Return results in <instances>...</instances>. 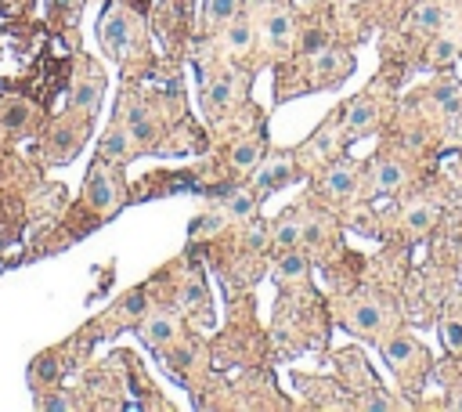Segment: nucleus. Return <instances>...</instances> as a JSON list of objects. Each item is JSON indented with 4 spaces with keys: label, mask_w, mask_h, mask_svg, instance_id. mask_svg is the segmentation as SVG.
I'll return each mask as SVG.
<instances>
[{
    "label": "nucleus",
    "mask_w": 462,
    "mask_h": 412,
    "mask_svg": "<svg viewBox=\"0 0 462 412\" xmlns=\"http://www.w3.org/2000/svg\"><path fill=\"white\" fill-rule=\"evenodd\" d=\"M47 33L44 26L33 22H8L0 29V84L4 87H26L33 80L37 66L47 55Z\"/></svg>",
    "instance_id": "1"
},
{
    "label": "nucleus",
    "mask_w": 462,
    "mask_h": 412,
    "mask_svg": "<svg viewBox=\"0 0 462 412\" xmlns=\"http://www.w3.org/2000/svg\"><path fill=\"white\" fill-rule=\"evenodd\" d=\"M441 333H444V347H448L452 355H462V293L452 297L448 311H444V326H441Z\"/></svg>",
    "instance_id": "2"
},
{
    "label": "nucleus",
    "mask_w": 462,
    "mask_h": 412,
    "mask_svg": "<svg viewBox=\"0 0 462 412\" xmlns=\"http://www.w3.org/2000/svg\"><path fill=\"white\" fill-rule=\"evenodd\" d=\"M33 11V0H0V22H19Z\"/></svg>",
    "instance_id": "3"
},
{
    "label": "nucleus",
    "mask_w": 462,
    "mask_h": 412,
    "mask_svg": "<svg viewBox=\"0 0 462 412\" xmlns=\"http://www.w3.org/2000/svg\"><path fill=\"white\" fill-rule=\"evenodd\" d=\"M90 203L94 206H108V203H113V185L105 181L102 170H94V178H90Z\"/></svg>",
    "instance_id": "4"
},
{
    "label": "nucleus",
    "mask_w": 462,
    "mask_h": 412,
    "mask_svg": "<svg viewBox=\"0 0 462 412\" xmlns=\"http://www.w3.org/2000/svg\"><path fill=\"white\" fill-rule=\"evenodd\" d=\"M102 33H105L108 47H113V51H119V47L126 44V22H123V19H108Z\"/></svg>",
    "instance_id": "5"
},
{
    "label": "nucleus",
    "mask_w": 462,
    "mask_h": 412,
    "mask_svg": "<svg viewBox=\"0 0 462 412\" xmlns=\"http://www.w3.org/2000/svg\"><path fill=\"white\" fill-rule=\"evenodd\" d=\"M376 185L383 188V192L397 188V185H401V167H397V163H383V167L376 170Z\"/></svg>",
    "instance_id": "6"
},
{
    "label": "nucleus",
    "mask_w": 462,
    "mask_h": 412,
    "mask_svg": "<svg viewBox=\"0 0 462 412\" xmlns=\"http://www.w3.org/2000/svg\"><path fill=\"white\" fill-rule=\"evenodd\" d=\"M260 160V145H257V141H249V145H238L235 152H231V163L235 167H253V163H257Z\"/></svg>",
    "instance_id": "7"
},
{
    "label": "nucleus",
    "mask_w": 462,
    "mask_h": 412,
    "mask_svg": "<svg viewBox=\"0 0 462 412\" xmlns=\"http://www.w3.org/2000/svg\"><path fill=\"white\" fill-rule=\"evenodd\" d=\"M455 55H459L455 51V40H437L434 47H430V62H434V66H448Z\"/></svg>",
    "instance_id": "8"
},
{
    "label": "nucleus",
    "mask_w": 462,
    "mask_h": 412,
    "mask_svg": "<svg viewBox=\"0 0 462 412\" xmlns=\"http://www.w3.org/2000/svg\"><path fill=\"white\" fill-rule=\"evenodd\" d=\"M372 116H376V109H372L369 102H358V105L347 113V127H365V123H369Z\"/></svg>",
    "instance_id": "9"
},
{
    "label": "nucleus",
    "mask_w": 462,
    "mask_h": 412,
    "mask_svg": "<svg viewBox=\"0 0 462 412\" xmlns=\"http://www.w3.org/2000/svg\"><path fill=\"white\" fill-rule=\"evenodd\" d=\"M434 217H437V210H430V206H419V210H412V214H408V225L416 228V232H423Z\"/></svg>",
    "instance_id": "10"
},
{
    "label": "nucleus",
    "mask_w": 462,
    "mask_h": 412,
    "mask_svg": "<svg viewBox=\"0 0 462 412\" xmlns=\"http://www.w3.org/2000/svg\"><path fill=\"white\" fill-rule=\"evenodd\" d=\"M238 0H210V19H231Z\"/></svg>",
    "instance_id": "11"
},
{
    "label": "nucleus",
    "mask_w": 462,
    "mask_h": 412,
    "mask_svg": "<svg viewBox=\"0 0 462 412\" xmlns=\"http://www.w3.org/2000/svg\"><path fill=\"white\" fill-rule=\"evenodd\" d=\"M173 333V326L166 322V319H159V322H152V329H148V344H163L166 337Z\"/></svg>",
    "instance_id": "12"
},
{
    "label": "nucleus",
    "mask_w": 462,
    "mask_h": 412,
    "mask_svg": "<svg viewBox=\"0 0 462 412\" xmlns=\"http://www.w3.org/2000/svg\"><path fill=\"white\" fill-rule=\"evenodd\" d=\"M416 19H419L423 29H434V26H441V8H437V4H434V8H423Z\"/></svg>",
    "instance_id": "13"
},
{
    "label": "nucleus",
    "mask_w": 462,
    "mask_h": 412,
    "mask_svg": "<svg viewBox=\"0 0 462 412\" xmlns=\"http://www.w3.org/2000/svg\"><path fill=\"white\" fill-rule=\"evenodd\" d=\"M350 185H354V178H350L347 170H336V174L329 178V188H332V192H350Z\"/></svg>",
    "instance_id": "14"
},
{
    "label": "nucleus",
    "mask_w": 462,
    "mask_h": 412,
    "mask_svg": "<svg viewBox=\"0 0 462 412\" xmlns=\"http://www.w3.org/2000/svg\"><path fill=\"white\" fill-rule=\"evenodd\" d=\"M300 272H304V257H300V253L282 257V275H300Z\"/></svg>",
    "instance_id": "15"
},
{
    "label": "nucleus",
    "mask_w": 462,
    "mask_h": 412,
    "mask_svg": "<svg viewBox=\"0 0 462 412\" xmlns=\"http://www.w3.org/2000/svg\"><path fill=\"white\" fill-rule=\"evenodd\" d=\"M285 178H289V163H278L275 170H271V174H264V188H271V185H278V181H285Z\"/></svg>",
    "instance_id": "16"
},
{
    "label": "nucleus",
    "mask_w": 462,
    "mask_h": 412,
    "mask_svg": "<svg viewBox=\"0 0 462 412\" xmlns=\"http://www.w3.org/2000/svg\"><path fill=\"white\" fill-rule=\"evenodd\" d=\"M267 29H271V37H275V40H282L285 33H289V15H275Z\"/></svg>",
    "instance_id": "17"
},
{
    "label": "nucleus",
    "mask_w": 462,
    "mask_h": 412,
    "mask_svg": "<svg viewBox=\"0 0 462 412\" xmlns=\"http://www.w3.org/2000/svg\"><path fill=\"white\" fill-rule=\"evenodd\" d=\"M296 235H300V228L293 225V221H285V225L278 228V246H293V243H296Z\"/></svg>",
    "instance_id": "18"
},
{
    "label": "nucleus",
    "mask_w": 462,
    "mask_h": 412,
    "mask_svg": "<svg viewBox=\"0 0 462 412\" xmlns=\"http://www.w3.org/2000/svg\"><path fill=\"white\" fill-rule=\"evenodd\" d=\"M408 351H412V347H408V340L405 337H397L390 347H387V355H390V362H401V358H408Z\"/></svg>",
    "instance_id": "19"
},
{
    "label": "nucleus",
    "mask_w": 462,
    "mask_h": 412,
    "mask_svg": "<svg viewBox=\"0 0 462 412\" xmlns=\"http://www.w3.org/2000/svg\"><path fill=\"white\" fill-rule=\"evenodd\" d=\"M228 94H231V76H224V80L213 87L210 98H213V105H224V102H228Z\"/></svg>",
    "instance_id": "20"
},
{
    "label": "nucleus",
    "mask_w": 462,
    "mask_h": 412,
    "mask_svg": "<svg viewBox=\"0 0 462 412\" xmlns=\"http://www.w3.org/2000/svg\"><path fill=\"white\" fill-rule=\"evenodd\" d=\"M249 210H253V199H249V196H238V199L231 203V214H235V217H246Z\"/></svg>",
    "instance_id": "21"
},
{
    "label": "nucleus",
    "mask_w": 462,
    "mask_h": 412,
    "mask_svg": "<svg viewBox=\"0 0 462 412\" xmlns=\"http://www.w3.org/2000/svg\"><path fill=\"white\" fill-rule=\"evenodd\" d=\"M376 319H379V315H376L372 308H361V311H358V326H365V329H372Z\"/></svg>",
    "instance_id": "22"
},
{
    "label": "nucleus",
    "mask_w": 462,
    "mask_h": 412,
    "mask_svg": "<svg viewBox=\"0 0 462 412\" xmlns=\"http://www.w3.org/2000/svg\"><path fill=\"white\" fill-rule=\"evenodd\" d=\"M246 40H249V29H246V26H235V29H231V44L242 47Z\"/></svg>",
    "instance_id": "23"
},
{
    "label": "nucleus",
    "mask_w": 462,
    "mask_h": 412,
    "mask_svg": "<svg viewBox=\"0 0 462 412\" xmlns=\"http://www.w3.org/2000/svg\"><path fill=\"white\" fill-rule=\"evenodd\" d=\"M304 44H307V51H318V47H322V44H325V37H322V33H314V29H311V33H307V40H304Z\"/></svg>",
    "instance_id": "24"
},
{
    "label": "nucleus",
    "mask_w": 462,
    "mask_h": 412,
    "mask_svg": "<svg viewBox=\"0 0 462 412\" xmlns=\"http://www.w3.org/2000/svg\"><path fill=\"white\" fill-rule=\"evenodd\" d=\"M141 304H145V297H141V293H134L131 300H126V311H131V315H137V311H141Z\"/></svg>",
    "instance_id": "25"
},
{
    "label": "nucleus",
    "mask_w": 462,
    "mask_h": 412,
    "mask_svg": "<svg viewBox=\"0 0 462 412\" xmlns=\"http://www.w3.org/2000/svg\"><path fill=\"white\" fill-rule=\"evenodd\" d=\"M37 373H40L44 380H51V376H55V362H51V358H44V362H40V369H37Z\"/></svg>",
    "instance_id": "26"
},
{
    "label": "nucleus",
    "mask_w": 462,
    "mask_h": 412,
    "mask_svg": "<svg viewBox=\"0 0 462 412\" xmlns=\"http://www.w3.org/2000/svg\"><path fill=\"white\" fill-rule=\"evenodd\" d=\"M105 149H108V152H123V138H119V134H116V138H108V141H105Z\"/></svg>",
    "instance_id": "27"
},
{
    "label": "nucleus",
    "mask_w": 462,
    "mask_h": 412,
    "mask_svg": "<svg viewBox=\"0 0 462 412\" xmlns=\"http://www.w3.org/2000/svg\"><path fill=\"white\" fill-rule=\"evenodd\" d=\"M437 102H455V91L452 87H441L437 91Z\"/></svg>",
    "instance_id": "28"
},
{
    "label": "nucleus",
    "mask_w": 462,
    "mask_h": 412,
    "mask_svg": "<svg viewBox=\"0 0 462 412\" xmlns=\"http://www.w3.org/2000/svg\"><path fill=\"white\" fill-rule=\"evenodd\" d=\"M55 4H58V8H69V4H73V0H55Z\"/></svg>",
    "instance_id": "29"
},
{
    "label": "nucleus",
    "mask_w": 462,
    "mask_h": 412,
    "mask_svg": "<svg viewBox=\"0 0 462 412\" xmlns=\"http://www.w3.org/2000/svg\"><path fill=\"white\" fill-rule=\"evenodd\" d=\"M459 409H462V398H459Z\"/></svg>",
    "instance_id": "30"
}]
</instances>
